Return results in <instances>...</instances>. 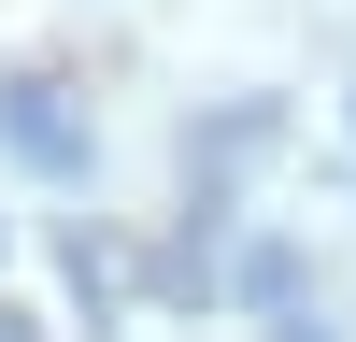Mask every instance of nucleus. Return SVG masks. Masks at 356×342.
<instances>
[{"instance_id":"f257e3e1","label":"nucleus","mask_w":356,"mask_h":342,"mask_svg":"<svg viewBox=\"0 0 356 342\" xmlns=\"http://www.w3.org/2000/svg\"><path fill=\"white\" fill-rule=\"evenodd\" d=\"M0 157L15 171H43V186H86V100L72 86H43V72H0Z\"/></svg>"},{"instance_id":"f03ea898","label":"nucleus","mask_w":356,"mask_h":342,"mask_svg":"<svg viewBox=\"0 0 356 342\" xmlns=\"http://www.w3.org/2000/svg\"><path fill=\"white\" fill-rule=\"evenodd\" d=\"M243 300H257V314H300V300H314V271H300L285 243H257V256H243Z\"/></svg>"},{"instance_id":"7ed1b4c3","label":"nucleus","mask_w":356,"mask_h":342,"mask_svg":"<svg viewBox=\"0 0 356 342\" xmlns=\"http://www.w3.org/2000/svg\"><path fill=\"white\" fill-rule=\"evenodd\" d=\"M0 342H43V328H29V314H0Z\"/></svg>"}]
</instances>
